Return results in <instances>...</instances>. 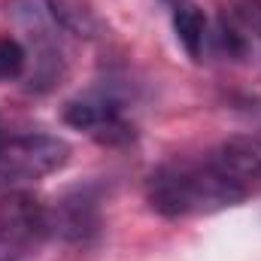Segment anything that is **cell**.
<instances>
[{"label": "cell", "instance_id": "cell-1", "mask_svg": "<svg viewBox=\"0 0 261 261\" xmlns=\"http://www.w3.org/2000/svg\"><path fill=\"white\" fill-rule=\"evenodd\" d=\"M246 189L225 176L210 155L203 158H170L158 164L146 179V200L164 219L210 216L246 200Z\"/></svg>", "mask_w": 261, "mask_h": 261}, {"label": "cell", "instance_id": "cell-2", "mask_svg": "<svg viewBox=\"0 0 261 261\" xmlns=\"http://www.w3.org/2000/svg\"><path fill=\"white\" fill-rule=\"evenodd\" d=\"M52 234V216L28 192L0 197V261H28Z\"/></svg>", "mask_w": 261, "mask_h": 261}, {"label": "cell", "instance_id": "cell-3", "mask_svg": "<svg viewBox=\"0 0 261 261\" xmlns=\"http://www.w3.org/2000/svg\"><path fill=\"white\" fill-rule=\"evenodd\" d=\"M70 158V146L52 134H15L0 137V189L31 182L55 173Z\"/></svg>", "mask_w": 261, "mask_h": 261}, {"label": "cell", "instance_id": "cell-4", "mask_svg": "<svg viewBox=\"0 0 261 261\" xmlns=\"http://www.w3.org/2000/svg\"><path fill=\"white\" fill-rule=\"evenodd\" d=\"M52 231L61 234L67 243L88 246L100 234V200L91 189H73L55 206H49Z\"/></svg>", "mask_w": 261, "mask_h": 261}, {"label": "cell", "instance_id": "cell-5", "mask_svg": "<svg viewBox=\"0 0 261 261\" xmlns=\"http://www.w3.org/2000/svg\"><path fill=\"white\" fill-rule=\"evenodd\" d=\"M210 161L225 176H231L246 192H252L255 186H261V134H240L222 140L210 152Z\"/></svg>", "mask_w": 261, "mask_h": 261}, {"label": "cell", "instance_id": "cell-6", "mask_svg": "<svg viewBox=\"0 0 261 261\" xmlns=\"http://www.w3.org/2000/svg\"><path fill=\"white\" fill-rule=\"evenodd\" d=\"M173 31H176V40L182 43V49L189 52V58L197 61L203 55V40H206V18H203V12L189 0L176 3L173 6Z\"/></svg>", "mask_w": 261, "mask_h": 261}, {"label": "cell", "instance_id": "cell-7", "mask_svg": "<svg viewBox=\"0 0 261 261\" xmlns=\"http://www.w3.org/2000/svg\"><path fill=\"white\" fill-rule=\"evenodd\" d=\"M43 3H46L52 21L58 28H64L67 34H76V37H91L94 34V18L76 0H43Z\"/></svg>", "mask_w": 261, "mask_h": 261}, {"label": "cell", "instance_id": "cell-8", "mask_svg": "<svg viewBox=\"0 0 261 261\" xmlns=\"http://www.w3.org/2000/svg\"><path fill=\"white\" fill-rule=\"evenodd\" d=\"M24 64H28L24 46L12 37H0V82L18 79L24 73Z\"/></svg>", "mask_w": 261, "mask_h": 261}, {"label": "cell", "instance_id": "cell-9", "mask_svg": "<svg viewBox=\"0 0 261 261\" xmlns=\"http://www.w3.org/2000/svg\"><path fill=\"white\" fill-rule=\"evenodd\" d=\"M228 9L240 18L249 43L258 46V52H261V0H231Z\"/></svg>", "mask_w": 261, "mask_h": 261}]
</instances>
